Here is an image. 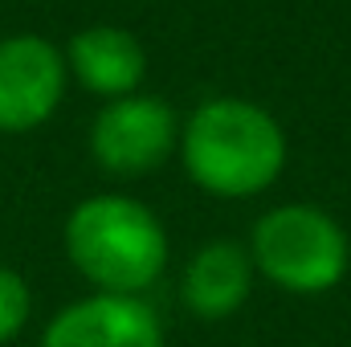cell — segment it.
<instances>
[{
  "mask_svg": "<svg viewBox=\"0 0 351 347\" xmlns=\"http://www.w3.org/2000/svg\"><path fill=\"white\" fill-rule=\"evenodd\" d=\"M180 164L188 180L217 200H250L286 168L282 123L245 98H208L180 127Z\"/></svg>",
  "mask_w": 351,
  "mask_h": 347,
  "instance_id": "1",
  "label": "cell"
},
{
  "mask_svg": "<svg viewBox=\"0 0 351 347\" xmlns=\"http://www.w3.org/2000/svg\"><path fill=\"white\" fill-rule=\"evenodd\" d=\"M70 265L94 286V294L143 298L168 270V229L135 196L98 192L70 208L62 225Z\"/></svg>",
  "mask_w": 351,
  "mask_h": 347,
  "instance_id": "2",
  "label": "cell"
},
{
  "mask_svg": "<svg viewBox=\"0 0 351 347\" xmlns=\"http://www.w3.org/2000/svg\"><path fill=\"white\" fill-rule=\"evenodd\" d=\"M254 274L294 298L331 294L351 270L348 229L319 204L290 200L262 213L250 229Z\"/></svg>",
  "mask_w": 351,
  "mask_h": 347,
  "instance_id": "3",
  "label": "cell"
},
{
  "mask_svg": "<svg viewBox=\"0 0 351 347\" xmlns=\"http://www.w3.org/2000/svg\"><path fill=\"white\" fill-rule=\"evenodd\" d=\"M180 147V119L164 98L127 94L106 102L90 127V156L110 176H147Z\"/></svg>",
  "mask_w": 351,
  "mask_h": 347,
  "instance_id": "4",
  "label": "cell"
},
{
  "mask_svg": "<svg viewBox=\"0 0 351 347\" xmlns=\"http://www.w3.org/2000/svg\"><path fill=\"white\" fill-rule=\"evenodd\" d=\"M66 53L37 37H0V135H29L53 119L66 98Z\"/></svg>",
  "mask_w": 351,
  "mask_h": 347,
  "instance_id": "5",
  "label": "cell"
},
{
  "mask_svg": "<svg viewBox=\"0 0 351 347\" xmlns=\"http://www.w3.org/2000/svg\"><path fill=\"white\" fill-rule=\"evenodd\" d=\"M37 347H164V323L147 298L86 294L45 323Z\"/></svg>",
  "mask_w": 351,
  "mask_h": 347,
  "instance_id": "6",
  "label": "cell"
},
{
  "mask_svg": "<svg viewBox=\"0 0 351 347\" xmlns=\"http://www.w3.org/2000/svg\"><path fill=\"white\" fill-rule=\"evenodd\" d=\"M254 261L237 241H204L180 274V302L204 323L237 315L254 294Z\"/></svg>",
  "mask_w": 351,
  "mask_h": 347,
  "instance_id": "7",
  "label": "cell"
},
{
  "mask_svg": "<svg viewBox=\"0 0 351 347\" xmlns=\"http://www.w3.org/2000/svg\"><path fill=\"white\" fill-rule=\"evenodd\" d=\"M66 70L98 98H127L147 74V53L135 33L119 25H90L78 29L66 45Z\"/></svg>",
  "mask_w": 351,
  "mask_h": 347,
  "instance_id": "8",
  "label": "cell"
},
{
  "mask_svg": "<svg viewBox=\"0 0 351 347\" xmlns=\"http://www.w3.org/2000/svg\"><path fill=\"white\" fill-rule=\"evenodd\" d=\"M29 315H33V290H29V282L12 265H0V347L12 344L29 327Z\"/></svg>",
  "mask_w": 351,
  "mask_h": 347,
  "instance_id": "9",
  "label": "cell"
}]
</instances>
